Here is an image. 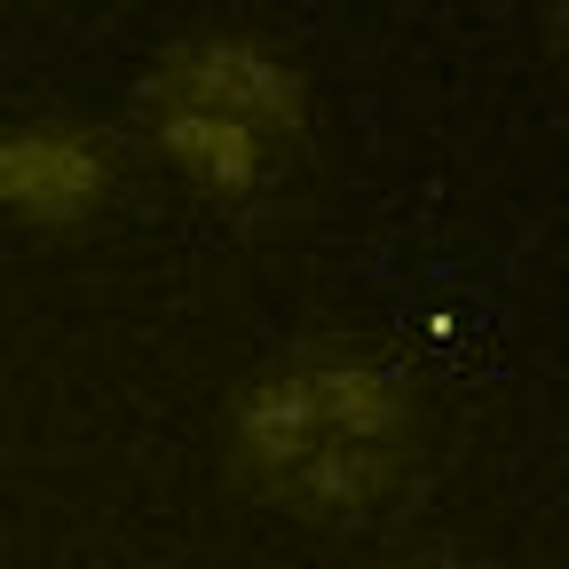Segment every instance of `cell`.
<instances>
[{
  "instance_id": "cell-1",
  "label": "cell",
  "mask_w": 569,
  "mask_h": 569,
  "mask_svg": "<svg viewBox=\"0 0 569 569\" xmlns=\"http://www.w3.org/2000/svg\"><path fill=\"white\" fill-rule=\"evenodd\" d=\"M222 467L284 522L372 538L436 482V403L388 348L317 332L238 380L222 411Z\"/></svg>"
},
{
  "instance_id": "cell-2",
  "label": "cell",
  "mask_w": 569,
  "mask_h": 569,
  "mask_svg": "<svg viewBox=\"0 0 569 569\" xmlns=\"http://www.w3.org/2000/svg\"><path fill=\"white\" fill-rule=\"evenodd\" d=\"M134 142L198 206L261 213L317 159V88L284 40L253 24H198L134 80Z\"/></svg>"
},
{
  "instance_id": "cell-3",
  "label": "cell",
  "mask_w": 569,
  "mask_h": 569,
  "mask_svg": "<svg viewBox=\"0 0 569 569\" xmlns=\"http://www.w3.org/2000/svg\"><path fill=\"white\" fill-rule=\"evenodd\" d=\"M127 151L119 134L88 119H17L0 142V198H9L17 230H88L119 206Z\"/></svg>"
},
{
  "instance_id": "cell-4",
  "label": "cell",
  "mask_w": 569,
  "mask_h": 569,
  "mask_svg": "<svg viewBox=\"0 0 569 569\" xmlns=\"http://www.w3.org/2000/svg\"><path fill=\"white\" fill-rule=\"evenodd\" d=\"M553 63H561V80H569V0H553Z\"/></svg>"
}]
</instances>
